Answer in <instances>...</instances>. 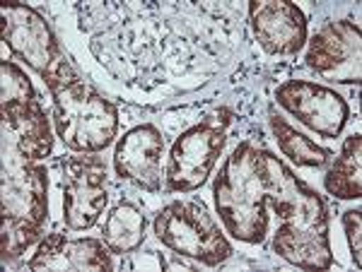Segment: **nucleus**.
<instances>
[{
    "label": "nucleus",
    "mask_w": 362,
    "mask_h": 272,
    "mask_svg": "<svg viewBox=\"0 0 362 272\" xmlns=\"http://www.w3.org/2000/svg\"><path fill=\"white\" fill-rule=\"evenodd\" d=\"M63 219L70 229H90L107 205V164L97 152L61 161Z\"/></svg>",
    "instance_id": "nucleus-8"
},
{
    "label": "nucleus",
    "mask_w": 362,
    "mask_h": 272,
    "mask_svg": "<svg viewBox=\"0 0 362 272\" xmlns=\"http://www.w3.org/2000/svg\"><path fill=\"white\" fill-rule=\"evenodd\" d=\"M44 82L54 97V125L66 147L75 152H102L114 142L119 109L87 85L66 58Z\"/></svg>",
    "instance_id": "nucleus-2"
},
{
    "label": "nucleus",
    "mask_w": 362,
    "mask_h": 272,
    "mask_svg": "<svg viewBox=\"0 0 362 272\" xmlns=\"http://www.w3.org/2000/svg\"><path fill=\"white\" fill-rule=\"evenodd\" d=\"M343 227H346V236L350 244V253H353L355 268H362V212L348 210L343 215Z\"/></svg>",
    "instance_id": "nucleus-18"
},
{
    "label": "nucleus",
    "mask_w": 362,
    "mask_h": 272,
    "mask_svg": "<svg viewBox=\"0 0 362 272\" xmlns=\"http://www.w3.org/2000/svg\"><path fill=\"white\" fill-rule=\"evenodd\" d=\"M0 109H3V123L13 132L15 149L22 157L39 161L51 154L54 137L51 123L39 101L32 80L13 61L0 63Z\"/></svg>",
    "instance_id": "nucleus-5"
},
{
    "label": "nucleus",
    "mask_w": 362,
    "mask_h": 272,
    "mask_svg": "<svg viewBox=\"0 0 362 272\" xmlns=\"http://www.w3.org/2000/svg\"><path fill=\"white\" fill-rule=\"evenodd\" d=\"M145 239V215L133 202H119L107 215L102 229V241L114 256L131 253Z\"/></svg>",
    "instance_id": "nucleus-16"
},
{
    "label": "nucleus",
    "mask_w": 362,
    "mask_h": 272,
    "mask_svg": "<svg viewBox=\"0 0 362 272\" xmlns=\"http://www.w3.org/2000/svg\"><path fill=\"white\" fill-rule=\"evenodd\" d=\"M155 234L169 251L210 268L232 256V244L203 202H169L157 212Z\"/></svg>",
    "instance_id": "nucleus-4"
},
{
    "label": "nucleus",
    "mask_w": 362,
    "mask_h": 272,
    "mask_svg": "<svg viewBox=\"0 0 362 272\" xmlns=\"http://www.w3.org/2000/svg\"><path fill=\"white\" fill-rule=\"evenodd\" d=\"M49 176L37 161L22 157L15 149V157L3 159V205H0V251L3 260L20 258L29 246L44 234L46 215H49Z\"/></svg>",
    "instance_id": "nucleus-3"
},
{
    "label": "nucleus",
    "mask_w": 362,
    "mask_h": 272,
    "mask_svg": "<svg viewBox=\"0 0 362 272\" xmlns=\"http://www.w3.org/2000/svg\"><path fill=\"white\" fill-rule=\"evenodd\" d=\"M162 154L165 140L153 123L136 125L116 144L114 169L121 178L133 181L150 193L162 190Z\"/></svg>",
    "instance_id": "nucleus-13"
},
{
    "label": "nucleus",
    "mask_w": 362,
    "mask_h": 272,
    "mask_svg": "<svg viewBox=\"0 0 362 272\" xmlns=\"http://www.w3.org/2000/svg\"><path fill=\"white\" fill-rule=\"evenodd\" d=\"M305 181L268 149L239 142L215 178V210L227 234L244 244H261L268 231V207L283 219L297 207Z\"/></svg>",
    "instance_id": "nucleus-1"
},
{
    "label": "nucleus",
    "mask_w": 362,
    "mask_h": 272,
    "mask_svg": "<svg viewBox=\"0 0 362 272\" xmlns=\"http://www.w3.org/2000/svg\"><path fill=\"white\" fill-rule=\"evenodd\" d=\"M276 101L300 123L324 137L341 135L350 116V106L336 89L309 82V80H288L285 85H280Z\"/></svg>",
    "instance_id": "nucleus-11"
},
{
    "label": "nucleus",
    "mask_w": 362,
    "mask_h": 272,
    "mask_svg": "<svg viewBox=\"0 0 362 272\" xmlns=\"http://www.w3.org/2000/svg\"><path fill=\"white\" fill-rule=\"evenodd\" d=\"M251 27L261 49L271 56H293L307 42V17L290 0H254Z\"/></svg>",
    "instance_id": "nucleus-12"
},
{
    "label": "nucleus",
    "mask_w": 362,
    "mask_h": 272,
    "mask_svg": "<svg viewBox=\"0 0 362 272\" xmlns=\"http://www.w3.org/2000/svg\"><path fill=\"white\" fill-rule=\"evenodd\" d=\"M29 270H78L99 272L112 270V251L97 239H66L63 234H49L39 244Z\"/></svg>",
    "instance_id": "nucleus-14"
},
{
    "label": "nucleus",
    "mask_w": 362,
    "mask_h": 272,
    "mask_svg": "<svg viewBox=\"0 0 362 272\" xmlns=\"http://www.w3.org/2000/svg\"><path fill=\"white\" fill-rule=\"evenodd\" d=\"M307 66L321 78L341 85H360L362 80V34L350 20L329 22L309 42Z\"/></svg>",
    "instance_id": "nucleus-10"
},
{
    "label": "nucleus",
    "mask_w": 362,
    "mask_h": 272,
    "mask_svg": "<svg viewBox=\"0 0 362 272\" xmlns=\"http://www.w3.org/2000/svg\"><path fill=\"white\" fill-rule=\"evenodd\" d=\"M273 248L280 258L302 270H326L334 263L329 241V212L321 195L312 186H302L300 202L280 219L273 236Z\"/></svg>",
    "instance_id": "nucleus-6"
},
{
    "label": "nucleus",
    "mask_w": 362,
    "mask_h": 272,
    "mask_svg": "<svg viewBox=\"0 0 362 272\" xmlns=\"http://www.w3.org/2000/svg\"><path fill=\"white\" fill-rule=\"evenodd\" d=\"M230 120L232 113L227 109H220L218 113L203 118L201 123L191 125L177 137L165 171L169 193H191L208 181L227 142Z\"/></svg>",
    "instance_id": "nucleus-7"
},
{
    "label": "nucleus",
    "mask_w": 362,
    "mask_h": 272,
    "mask_svg": "<svg viewBox=\"0 0 362 272\" xmlns=\"http://www.w3.org/2000/svg\"><path fill=\"white\" fill-rule=\"evenodd\" d=\"M324 186L334 198L358 200L362 198V137L350 135L343 142L341 154L334 159Z\"/></svg>",
    "instance_id": "nucleus-15"
},
{
    "label": "nucleus",
    "mask_w": 362,
    "mask_h": 272,
    "mask_svg": "<svg viewBox=\"0 0 362 272\" xmlns=\"http://www.w3.org/2000/svg\"><path fill=\"white\" fill-rule=\"evenodd\" d=\"M271 130L276 135V142L280 152L288 159H293L297 166H324L326 161L334 157V152L326 147H319L317 142H312L305 132L295 130L283 116L271 113Z\"/></svg>",
    "instance_id": "nucleus-17"
},
{
    "label": "nucleus",
    "mask_w": 362,
    "mask_h": 272,
    "mask_svg": "<svg viewBox=\"0 0 362 272\" xmlns=\"http://www.w3.org/2000/svg\"><path fill=\"white\" fill-rule=\"evenodd\" d=\"M0 17L5 46L13 51L15 58L25 61L34 73L42 75V80L66 58L56 34L34 8L25 3H3Z\"/></svg>",
    "instance_id": "nucleus-9"
}]
</instances>
